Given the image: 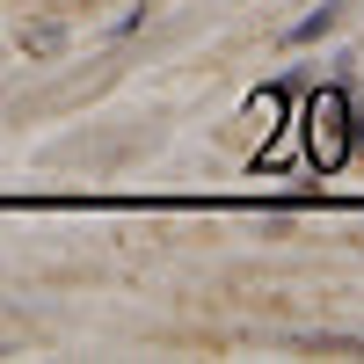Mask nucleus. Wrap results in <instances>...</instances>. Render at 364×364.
<instances>
[{"instance_id":"f257e3e1","label":"nucleus","mask_w":364,"mask_h":364,"mask_svg":"<svg viewBox=\"0 0 364 364\" xmlns=\"http://www.w3.org/2000/svg\"><path fill=\"white\" fill-rule=\"evenodd\" d=\"M350 146H357V109H350L343 87L328 80V87H314V102H306V154H314L321 175H336L350 161Z\"/></svg>"},{"instance_id":"f03ea898","label":"nucleus","mask_w":364,"mask_h":364,"mask_svg":"<svg viewBox=\"0 0 364 364\" xmlns=\"http://www.w3.org/2000/svg\"><path fill=\"white\" fill-rule=\"evenodd\" d=\"M343 8H350V0H328V8H321V15H306V22H299V29H291V44H314V37H321V29H336V22H343Z\"/></svg>"},{"instance_id":"7ed1b4c3","label":"nucleus","mask_w":364,"mask_h":364,"mask_svg":"<svg viewBox=\"0 0 364 364\" xmlns=\"http://www.w3.org/2000/svg\"><path fill=\"white\" fill-rule=\"evenodd\" d=\"M255 117H262V139L277 132V117H284V87H269V95H255Z\"/></svg>"},{"instance_id":"20e7f679","label":"nucleus","mask_w":364,"mask_h":364,"mask_svg":"<svg viewBox=\"0 0 364 364\" xmlns=\"http://www.w3.org/2000/svg\"><path fill=\"white\" fill-rule=\"evenodd\" d=\"M357 139H364V109H357Z\"/></svg>"}]
</instances>
